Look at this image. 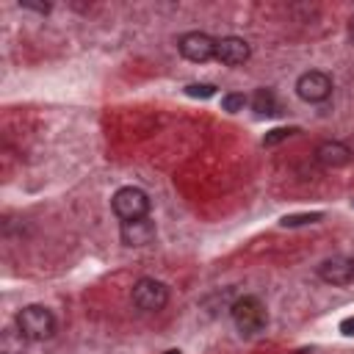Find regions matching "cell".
<instances>
[{"mask_svg": "<svg viewBox=\"0 0 354 354\" xmlns=\"http://www.w3.org/2000/svg\"><path fill=\"white\" fill-rule=\"evenodd\" d=\"M296 94H299L304 102H324V100L332 94V77H329L326 72L310 69V72L299 75V80H296Z\"/></svg>", "mask_w": 354, "mask_h": 354, "instance_id": "6", "label": "cell"}, {"mask_svg": "<svg viewBox=\"0 0 354 354\" xmlns=\"http://www.w3.org/2000/svg\"><path fill=\"white\" fill-rule=\"evenodd\" d=\"M249 100L243 97V94H238V91H232V94H224L221 97V108L224 111H230V113H238V111H243V105H246Z\"/></svg>", "mask_w": 354, "mask_h": 354, "instance_id": "14", "label": "cell"}, {"mask_svg": "<svg viewBox=\"0 0 354 354\" xmlns=\"http://www.w3.org/2000/svg\"><path fill=\"white\" fill-rule=\"evenodd\" d=\"M111 207L122 221H136V218H144L149 213V196L136 185H124L113 194Z\"/></svg>", "mask_w": 354, "mask_h": 354, "instance_id": "3", "label": "cell"}, {"mask_svg": "<svg viewBox=\"0 0 354 354\" xmlns=\"http://www.w3.org/2000/svg\"><path fill=\"white\" fill-rule=\"evenodd\" d=\"M166 354H180V351H166Z\"/></svg>", "mask_w": 354, "mask_h": 354, "instance_id": "20", "label": "cell"}, {"mask_svg": "<svg viewBox=\"0 0 354 354\" xmlns=\"http://www.w3.org/2000/svg\"><path fill=\"white\" fill-rule=\"evenodd\" d=\"M155 232H158V230H155V221H152L149 216H144V218H136V221H122L119 238H122L124 246H130V249H141V246L152 243Z\"/></svg>", "mask_w": 354, "mask_h": 354, "instance_id": "8", "label": "cell"}, {"mask_svg": "<svg viewBox=\"0 0 354 354\" xmlns=\"http://www.w3.org/2000/svg\"><path fill=\"white\" fill-rule=\"evenodd\" d=\"M25 343H30V340L19 332L17 324H11V326H6L0 332V354H22L25 351Z\"/></svg>", "mask_w": 354, "mask_h": 354, "instance_id": "11", "label": "cell"}, {"mask_svg": "<svg viewBox=\"0 0 354 354\" xmlns=\"http://www.w3.org/2000/svg\"><path fill=\"white\" fill-rule=\"evenodd\" d=\"M185 94H188V97L207 100V97L216 94V86H210V83H191V86H185Z\"/></svg>", "mask_w": 354, "mask_h": 354, "instance_id": "15", "label": "cell"}, {"mask_svg": "<svg viewBox=\"0 0 354 354\" xmlns=\"http://www.w3.org/2000/svg\"><path fill=\"white\" fill-rule=\"evenodd\" d=\"M169 301V288L160 282V279H152V277H141L136 285H133V304L144 313H158L163 310Z\"/></svg>", "mask_w": 354, "mask_h": 354, "instance_id": "4", "label": "cell"}, {"mask_svg": "<svg viewBox=\"0 0 354 354\" xmlns=\"http://www.w3.org/2000/svg\"><path fill=\"white\" fill-rule=\"evenodd\" d=\"M318 277H321L326 285H348V282H354V260L346 257V254L326 257V260L318 266Z\"/></svg>", "mask_w": 354, "mask_h": 354, "instance_id": "7", "label": "cell"}, {"mask_svg": "<svg viewBox=\"0 0 354 354\" xmlns=\"http://www.w3.org/2000/svg\"><path fill=\"white\" fill-rule=\"evenodd\" d=\"M252 111L257 116H274L277 113V97L271 88H257L252 97Z\"/></svg>", "mask_w": 354, "mask_h": 354, "instance_id": "12", "label": "cell"}, {"mask_svg": "<svg viewBox=\"0 0 354 354\" xmlns=\"http://www.w3.org/2000/svg\"><path fill=\"white\" fill-rule=\"evenodd\" d=\"M348 36L354 39V17H351V25H348Z\"/></svg>", "mask_w": 354, "mask_h": 354, "instance_id": "19", "label": "cell"}, {"mask_svg": "<svg viewBox=\"0 0 354 354\" xmlns=\"http://www.w3.org/2000/svg\"><path fill=\"white\" fill-rule=\"evenodd\" d=\"M19 6H22V8H30V11H36V14H47V11H50L47 3H30V0H22Z\"/></svg>", "mask_w": 354, "mask_h": 354, "instance_id": "17", "label": "cell"}, {"mask_svg": "<svg viewBox=\"0 0 354 354\" xmlns=\"http://www.w3.org/2000/svg\"><path fill=\"white\" fill-rule=\"evenodd\" d=\"M14 324H17L19 332H22L28 340H33V343L47 340V337H53V332H55V318H53V313H50L47 307H41V304H28V307H22V310L14 315Z\"/></svg>", "mask_w": 354, "mask_h": 354, "instance_id": "2", "label": "cell"}, {"mask_svg": "<svg viewBox=\"0 0 354 354\" xmlns=\"http://www.w3.org/2000/svg\"><path fill=\"white\" fill-rule=\"evenodd\" d=\"M230 315H232L235 329H238L243 337L260 335V332L266 329V324H268L266 304H263L257 296H241V299L230 307Z\"/></svg>", "mask_w": 354, "mask_h": 354, "instance_id": "1", "label": "cell"}, {"mask_svg": "<svg viewBox=\"0 0 354 354\" xmlns=\"http://www.w3.org/2000/svg\"><path fill=\"white\" fill-rule=\"evenodd\" d=\"M321 218H324V213H296V216H285L279 224L282 227H301V224H315Z\"/></svg>", "mask_w": 354, "mask_h": 354, "instance_id": "13", "label": "cell"}, {"mask_svg": "<svg viewBox=\"0 0 354 354\" xmlns=\"http://www.w3.org/2000/svg\"><path fill=\"white\" fill-rule=\"evenodd\" d=\"M249 55H252L249 41L241 39V36H224V39H218V44H216V58H218L224 66H241V64L249 61Z\"/></svg>", "mask_w": 354, "mask_h": 354, "instance_id": "9", "label": "cell"}, {"mask_svg": "<svg viewBox=\"0 0 354 354\" xmlns=\"http://www.w3.org/2000/svg\"><path fill=\"white\" fill-rule=\"evenodd\" d=\"M340 332H343V335H354V315L340 321Z\"/></svg>", "mask_w": 354, "mask_h": 354, "instance_id": "18", "label": "cell"}, {"mask_svg": "<svg viewBox=\"0 0 354 354\" xmlns=\"http://www.w3.org/2000/svg\"><path fill=\"white\" fill-rule=\"evenodd\" d=\"M315 160L326 169H340V166L351 163V149L343 141H321L315 147Z\"/></svg>", "mask_w": 354, "mask_h": 354, "instance_id": "10", "label": "cell"}, {"mask_svg": "<svg viewBox=\"0 0 354 354\" xmlns=\"http://www.w3.org/2000/svg\"><path fill=\"white\" fill-rule=\"evenodd\" d=\"M293 133H299V130H296V127H277V130H271V133L263 138V144H266V147H274V144H279V141L290 138Z\"/></svg>", "mask_w": 354, "mask_h": 354, "instance_id": "16", "label": "cell"}, {"mask_svg": "<svg viewBox=\"0 0 354 354\" xmlns=\"http://www.w3.org/2000/svg\"><path fill=\"white\" fill-rule=\"evenodd\" d=\"M216 44H218V41H216L213 36L202 33V30H188V33H183V36L177 39L180 55L188 58V61H194V64H205V61L216 58Z\"/></svg>", "mask_w": 354, "mask_h": 354, "instance_id": "5", "label": "cell"}]
</instances>
